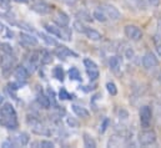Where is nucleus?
<instances>
[{
  "mask_svg": "<svg viewBox=\"0 0 161 148\" xmlns=\"http://www.w3.org/2000/svg\"><path fill=\"white\" fill-rule=\"evenodd\" d=\"M1 62H3V57H1V55H0V65H1Z\"/></svg>",
  "mask_w": 161,
  "mask_h": 148,
  "instance_id": "nucleus-43",
  "label": "nucleus"
},
{
  "mask_svg": "<svg viewBox=\"0 0 161 148\" xmlns=\"http://www.w3.org/2000/svg\"><path fill=\"white\" fill-rule=\"evenodd\" d=\"M20 44L25 47H31V46H36L38 45V39L34 37L30 34L26 33H21L20 34Z\"/></svg>",
  "mask_w": 161,
  "mask_h": 148,
  "instance_id": "nucleus-10",
  "label": "nucleus"
},
{
  "mask_svg": "<svg viewBox=\"0 0 161 148\" xmlns=\"http://www.w3.org/2000/svg\"><path fill=\"white\" fill-rule=\"evenodd\" d=\"M14 75H15V77H16L19 81H26V80L29 78V75L30 74H29V71H28V69H26L25 66L19 65V66L15 67Z\"/></svg>",
  "mask_w": 161,
  "mask_h": 148,
  "instance_id": "nucleus-11",
  "label": "nucleus"
},
{
  "mask_svg": "<svg viewBox=\"0 0 161 148\" xmlns=\"http://www.w3.org/2000/svg\"><path fill=\"white\" fill-rule=\"evenodd\" d=\"M159 35H160V37H161V25L159 26Z\"/></svg>",
  "mask_w": 161,
  "mask_h": 148,
  "instance_id": "nucleus-42",
  "label": "nucleus"
},
{
  "mask_svg": "<svg viewBox=\"0 0 161 148\" xmlns=\"http://www.w3.org/2000/svg\"><path fill=\"white\" fill-rule=\"evenodd\" d=\"M125 55H126V57H127V59H131V57L134 56V51H132L131 49H127V50H126V54H125Z\"/></svg>",
  "mask_w": 161,
  "mask_h": 148,
  "instance_id": "nucleus-36",
  "label": "nucleus"
},
{
  "mask_svg": "<svg viewBox=\"0 0 161 148\" xmlns=\"http://www.w3.org/2000/svg\"><path fill=\"white\" fill-rule=\"evenodd\" d=\"M109 123H110V119H109V118H105V119H104V122H103V124H101V128H100V132H101V133H104V132L106 131V128H108Z\"/></svg>",
  "mask_w": 161,
  "mask_h": 148,
  "instance_id": "nucleus-33",
  "label": "nucleus"
},
{
  "mask_svg": "<svg viewBox=\"0 0 161 148\" xmlns=\"http://www.w3.org/2000/svg\"><path fill=\"white\" fill-rule=\"evenodd\" d=\"M60 39L65 41H71V29L68 26H61V36Z\"/></svg>",
  "mask_w": 161,
  "mask_h": 148,
  "instance_id": "nucleus-25",
  "label": "nucleus"
},
{
  "mask_svg": "<svg viewBox=\"0 0 161 148\" xmlns=\"http://www.w3.org/2000/svg\"><path fill=\"white\" fill-rule=\"evenodd\" d=\"M124 31H125V35L129 37L130 40H132V41H139L142 37L141 29L139 26H136V25H126Z\"/></svg>",
  "mask_w": 161,
  "mask_h": 148,
  "instance_id": "nucleus-4",
  "label": "nucleus"
},
{
  "mask_svg": "<svg viewBox=\"0 0 161 148\" xmlns=\"http://www.w3.org/2000/svg\"><path fill=\"white\" fill-rule=\"evenodd\" d=\"M36 101H38V103L40 105L42 108H49L50 107V98L47 96H45L44 93H39L38 95Z\"/></svg>",
  "mask_w": 161,
  "mask_h": 148,
  "instance_id": "nucleus-19",
  "label": "nucleus"
},
{
  "mask_svg": "<svg viewBox=\"0 0 161 148\" xmlns=\"http://www.w3.org/2000/svg\"><path fill=\"white\" fill-rule=\"evenodd\" d=\"M156 50H158V54H159V55H160V56H161V44H159V45H158V47H156Z\"/></svg>",
  "mask_w": 161,
  "mask_h": 148,
  "instance_id": "nucleus-38",
  "label": "nucleus"
},
{
  "mask_svg": "<svg viewBox=\"0 0 161 148\" xmlns=\"http://www.w3.org/2000/svg\"><path fill=\"white\" fill-rule=\"evenodd\" d=\"M85 35H86V37H87L89 40H91V41H100V40L103 39V35H101L99 31H96V30H94V29H91V28H87Z\"/></svg>",
  "mask_w": 161,
  "mask_h": 148,
  "instance_id": "nucleus-14",
  "label": "nucleus"
},
{
  "mask_svg": "<svg viewBox=\"0 0 161 148\" xmlns=\"http://www.w3.org/2000/svg\"><path fill=\"white\" fill-rule=\"evenodd\" d=\"M149 1L153 6H159L160 5V0H149Z\"/></svg>",
  "mask_w": 161,
  "mask_h": 148,
  "instance_id": "nucleus-37",
  "label": "nucleus"
},
{
  "mask_svg": "<svg viewBox=\"0 0 161 148\" xmlns=\"http://www.w3.org/2000/svg\"><path fill=\"white\" fill-rule=\"evenodd\" d=\"M53 75H54V77H55L58 81H60V82H63V81H64L65 72H64V70H63V67H61V66H55V67H54V70H53Z\"/></svg>",
  "mask_w": 161,
  "mask_h": 148,
  "instance_id": "nucleus-22",
  "label": "nucleus"
},
{
  "mask_svg": "<svg viewBox=\"0 0 161 148\" xmlns=\"http://www.w3.org/2000/svg\"><path fill=\"white\" fill-rule=\"evenodd\" d=\"M8 88L10 90V93H11V92H15V91L19 90V85L15 83V82H10V83L8 85Z\"/></svg>",
  "mask_w": 161,
  "mask_h": 148,
  "instance_id": "nucleus-32",
  "label": "nucleus"
},
{
  "mask_svg": "<svg viewBox=\"0 0 161 148\" xmlns=\"http://www.w3.org/2000/svg\"><path fill=\"white\" fill-rule=\"evenodd\" d=\"M69 78L71 81H81V74L78 67H71L69 70Z\"/></svg>",
  "mask_w": 161,
  "mask_h": 148,
  "instance_id": "nucleus-23",
  "label": "nucleus"
},
{
  "mask_svg": "<svg viewBox=\"0 0 161 148\" xmlns=\"http://www.w3.org/2000/svg\"><path fill=\"white\" fill-rule=\"evenodd\" d=\"M59 98H60V100H73L74 96H73L71 93H69L65 88H61V90L59 91Z\"/></svg>",
  "mask_w": 161,
  "mask_h": 148,
  "instance_id": "nucleus-28",
  "label": "nucleus"
},
{
  "mask_svg": "<svg viewBox=\"0 0 161 148\" xmlns=\"http://www.w3.org/2000/svg\"><path fill=\"white\" fill-rule=\"evenodd\" d=\"M55 21L58 23L59 26H68L70 19H69V16L64 11H59L58 15H56V18H55Z\"/></svg>",
  "mask_w": 161,
  "mask_h": 148,
  "instance_id": "nucleus-12",
  "label": "nucleus"
},
{
  "mask_svg": "<svg viewBox=\"0 0 161 148\" xmlns=\"http://www.w3.org/2000/svg\"><path fill=\"white\" fill-rule=\"evenodd\" d=\"M13 145V147H19V146H26L30 141V137L26 132H20L15 136H13L10 140H9Z\"/></svg>",
  "mask_w": 161,
  "mask_h": 148,
  "instance_id": "nucleus-5",
  "label": "nucleus"
},
{
  "mask_svg": "<svg viewBox=\"0 0 161 148\" xmlns=\"http://www.w3.org/2000/svg\"><path fill=\"white\" fill-rule=\"evenodd\" d=\"M31 9H33L35 13L41 14V15L50 14V13L53 11V6H51V5H49V4H47V3H45V1H38V3L33 4V5H31Z\"/></svg>",
  "mask_w": 161,
  "mask_h": 148,
  "instance_id": "nucleus-9",
  "label": "nucleus"
},
{
  "mask_svg": "<svg viewBox=\"0 0 161 148\" xmlns=\"http://www.w3.org/2000/svg\"><path fill=\"white\" fill-rule=\"evenodd\" d=\"M76 18H78V20H81L82 23H91V21H92L91 15H90L87 11H85V10L78 11V13H76Z\"/></svg>",
  "mask_w": 161,
  "mask_h": 148,
  "instance_id": "nucleus-20",
  "label": "nucleus"
},
{
  "mask_svg": "<svg viewBox=\"0 0 161 148\" xmlns=\"http://www.w3.org/2000/svg\"><path fill=\"white\" fill-rule=\"evenodd\" d=\"M14 1H16V3H21V4H26L29 0H14Z\"/></svg>",
  "mask_w": 161,
  "mask_h": 148,
  "instance_id": "nucleus-39",
  "label": "nucleus"
},
{
  "mask_svg": "<svg viewBox=\"0 0 161 148\" xmlns=\"http://www.w3.org/2000/svg\"><path fill=\"white\" fill-rule=\"evenodd\" d=\"M109 66L113 71H118L121 66V60L119 56H113L110 57V61H109Z\"/></svg>",
  "mask_w": 161,
  "mask_h": 148,
  "instance_id": "nucleus-21",
  "label": "nucleus"
},
{
  "mask_svg": "<svg viewBox=\"0 0 161 148\" xmlns=\"http://www.w3.org/2000/svg\"><path fill=\"white\" fill-rule=\"evenodd\" d=\"M0 126L8 130H16L19 126L16 111L9 102L3 103L0 107Z\"/></svg>",
  "mask_w": 161,
  "mask_h": 148,
  "instance_id": "nucleus-1",
  "label": "nucleus"
},
{
  "mask_svg": "<svg viewBox=\"0 0 161 148\" xmlns=\"http://www.w3.org/2000/svg\"><path fill=\"white\" fill-rule=\"evenodd\" d=\"M73 26H74V30L78 31V33H80V34H85L86 30H87V26H85L84 23H82L81 20L74 21V25H73Z\"/></svg>",
  "mask_w": 161,
  "mask_h": 148,
  "instance_id": "nucleus-26",
  "label": "nucleus"
},
{
  "mask_svg": "<svg viewBox=\"0 0 161 148\" xmlns=\"http://www.w3.org/2000/svg\"><path fill=\"white\" fill-rule=\"evenodd\" d=\"M33 146H39V147H42V148H53L54 147V143H53L51 141L42 140V141H39V142L33 143Z\"/></svg>",
  "mask_w": 161,
  "mask_h": 148,
  "instance_id": "nucleus-29",
  "label": "nucleus"
},
{
  "mask_svg": "<svg viewBox=\"0 0 161 148\" xmlns=\"http://www.w3.org/2000/svg\"><path fill=\"white\" fill-rule=\"evenodd\" d=\"M39 36H40L47 45H50V46H58V41H56L54 37L50 36V35H46V34H44V33H39Z\"/></svg>",
  "mask_w": 161,
  "mask_h": 148,
  "instance_id": "nucleus-24",
  "label": "nucleus"
},
{
  "mask_svg": "<svg viewBox=\"0 0 161 148\" xmlns=\"http://www.w3.org/2000/svg\"><path fill=\"white\" fill-rule=\"evenodd\" d=\"M71 110H73V112H74L78 117H81V118H87V117L90 116L89 111H87L85 107H81L79 105H73V106H71Z\"/></svg>",
  "mask_w": 161,
  "mask_h": 148,
  "instance_id": "nucleus-13",
  "label": "nucleus"
},
{
  "mask_svg": "<svg viewBox=\"0 0 161 148\" xmlns=\"http://www.w3.org/2000/svg\"><path fill=\"white\" fill-rule=\"evenodd\" d=\"M106 90L111 96H116L118 95V87H116V85L114 82H108L106 83Z\"/></svg>",
  "mask_w": 161,
  "mask_h": 148,
  "instance_id": "nucleus-27",
  "label": "nucleus"
},
{
  "mask_svg": "<svg viewBox=\"0 0 161 148\" xmlns=\"http://www.w3.org/2000/svg\"><path fill=\"white\" fill-rule=\"evenodd\" d=\"M3 101H4V97H3V96H1V95H0V106H1V105H3Z\"/></svg>",
  "mask_w": 161,
  "mask_h": 148,
  "instance_id": "nucleus-41",
  "label": "nucleus"
},
{
  "mask_svg": "<svg viewBox=\"0 0 161 148\" xmlns=\"http://www.w3.org/2000/svg\"><path fill=\"white\" fill-rule=\"evenodd\" d=\"M92 18H94L95 20L100 21V23H105V21L108 20V16H106V14L104 13V10H103L101 8H100V9H96V10L94 11Z\"/></svg>",
  "mask_w": 161,
  "mask_h": 148,
  "instance_id": "nucleus-17",
  "label": "nucleus"
},
{
  "mask_svg": "<svg viewBox=\"0 0 161 148\" xmlns=\"http://www.w3.org/2000/svg\"><path fill=\"white\" fill-rule=\"evenodd\" d=\"M66 122H68V124H69L70 127H74V128H78V127H79V121H76V119L73 118V117H69V118L66 119Z\"/></svg>",
  "mask_w": 161,
  "mask_h": 148,
  "instance_id": "nucleus-31",
  "label": "nucleus"
},
{
  "mask_svg": "<svg viewBox=\"0 0 161 148\" xmlns=\"http://www.w3.org/2000/svg\"><path fill=\"white\" fill-rule=\"evenodd\" d=\"M141 62H142V66L145 69H153V67H156L159 65V60L153 52H146L142 56V61Z\"/></svg>",
  "mask_w": 161,
  "mask_h": 148,
  "instance_id": "nucleus-6",
  "label": "nucleus"
},
{
  "mask_svg": "<svg viewBox=\"0 0 161 148\" xmlns=\"http://www.w3.org/2000/svg\"><path fill=\"white\" fill-rule=\"evenodd\" d=\"M82 141H84V147H86V148L96 147V141H95L89 133H82Z\"/></svg>",
  "mask_w": 161,
  "mask_h": 148,
  "instance_id": "nucleus-16",
  "label": "nucleus"
},
{
  "mask_svg": "<svg viewBox=\"0 0 161 148\" xmlns=\"http://www.w3.org/2000/svg\"><path fill=\"white\" fill-rule=\"evenodd\" d=\"M0 50L5 55H11L13 54V47L9 44H5V42H0Z\"/></svg>",
  "mask_w": 161,
  "mask_h": 148,
  "instance_id": "nucleus-30",
  "label": "nucleus"
},
{
  "mask_svg": "<svg viewBox=\"0 0 161 148\" xmlns=\"http://www.w3.org/2000/svg\"><path fill=\"white\" fill-rule=\"evenodd\" d=\"M140 124L142 128H147L150 127L151 123V118H153V111L149 106H142L140 108Z\"/></svg>",
  "mask_w": 161,
  "mask_h": 148,
  "instance_id": "nucleus-3",
  "label": "nucleus"
},
{
  "mask_svg": "<svg viewBox=\"0 0 161 148\" xmlns=\"http://www.w3.org/2000/svg\"><path fill=\"white\" fill-rule=\"evenodd\" d=\"M46 31L50 34V35H54V36L60 37L61 36V26H55V25H51V24H45L44 25Z\"/></svg>",
  "mask_w": 161,
  "mask_h": 148,
  "instance_id": "nucleus-15",
  "label": "nucleus"
},
{
  "mask_svg": "<svg viewBox=\"0 0 161 148\" xmlns=\"http://www.w3.org/2000/svg\"><path fill=\"white\" fill-rule=\"evenodd\" d=\"M119 114H120L121 118H127V117H129V113H127V111H125V110H122V108L119 111Z\"/></svg>",
  "mask_w": 161,
  "mask_h": 148,
  "instance_id": "nucleus-35",
  "label": "nucleus"
},
{
  "mask_svg": "<svg viewBox=\"0 0 161 148\" xmlns=\"http://www.w3.org/2000/svg\"><path fill=\"white\" fill-rule=\"evenodd\" d=\"M40 62L42 65H49L53 62V55L49 51H41L40 52Z\"/></svg>",
  "mask_w": 161,
  "mask_h": 148,
  "instance_id": "nucleus-18",
  "label": "nucleus"
},
{
  "mask_svg": "<svg viewBox=\"0 0 161 148\" xmlns=\"http://www.w3.org/2000/svg\"><path fill=\"white\" fill-rule=\"evenodd\" d=\"M4 30H5V28H4V25H3L1 23H0V34H1V33H3Z\"/></svg>",
  "mask_w": 161,
  "mask_h": 148,
  "instance_id": "nucleus-40",
  "label": "nucleus"
},
{
  "mask_svg": "<svg viewBox=\"0 0 161 148\" xmlns=\"http://www.w3.org/2000/svg\"><path fill=\"white\" fill-rule=\"evenodd\" d=\"M156 132L154 130H145L142 132H140L139 135V143L144 147L154 145L156 142Z\"/></svg>",
  "mask_w": 161,
  "mask_h": 148,
  "instance_id": "nucleus-2",
  "label": "nucleus"
},
{
  "mask_svg": "<svg viewBox=\"0 0 161 148\" xmlns=\"http://www.w3.org/2000/svg\"><path fill=\"white\" fill-rule=\"evenodd\" d=\"M0 5H1V8H4V9H9V6H10V0H0Z\"/></svg>",
  "mask_w": 161,
  "mask_h": 148,
  "instance_id": "nucleus-34",
  "label": "nucleus"
},
{
  "mask_svg": "<svg viewBox=\"0 0 161 148\" xmlns=\"http://www.w3.org/2000/svg\"><path fill=\"white\" fill-rule=\"evenodd\" d=\"M101 9H103L104 13L106 14L108 19H111V20H119V19H120V16H121L120 11H119L118 8H115L114 5H111V4H105V5H103Z\"/></svg>",
  "mask_w": 161,
  "mask_h": 148,
  "instance_id": "nucleus-7",
  "label": "nucleus"
},
{
  "mask_svg": "<svg viewBox=\"0 0 161 148\" xmlns=\"http://www.w3.org/2000/svg\"><path fill=\"white\" fill-rule=\"evenodd\" d=\"M54 54L60 57V59H65V57H69V56H73V57H79V55L76 52H74L73 50H70L69 47L66 46H63V45H58V47L55 49Z\"/></svg>",
  "mask_w": 161,
  "mask_h": 148,
  "instance_id": "nucleus-8",
  "label": "nucleus"
}]
</instances>
